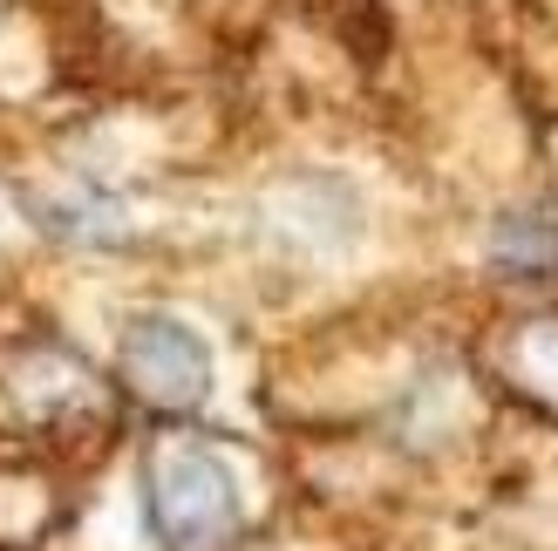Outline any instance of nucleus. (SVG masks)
I'll use <instances>...</instances> for the list:
<instances>
[{"label":"nucleus","instance_id":"f257e3e1","mask_svg":"<svg viewBox=\"0 0 558 551\" xmlns=\"http://www.w3.org/2000/svg\"><path fill=\"white\" fill-rule=\"evenodd\" d=\"M150 525L171 551H226L239 538V483L211 450H163L150 463Z\"/></svg>","mask_w":558,"mask_h":551},{"label":"nucleus","instance_id":"f03ea898","mask_svg":"<svg viewBox=\"0 0 558 551\" xmlns=\"http://www.w3.org/2000/svg\"><path fill=\"white\" fill-rule=\"evenodd\" d=\"M123 375H130V389L144 395V402L191 408V402L205 395V381H211V362H205L198 334H184L178 320H144L123 341Z\"/></svg>","mask_w":558,"mask_h":551}]
</instances>
